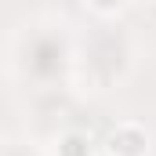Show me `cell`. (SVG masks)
<instances>
[{
	"instance_id": "2",
	"label": "cell",
	"mask_w": 156,
	"mask_h": 156,
	"mask_svg": "<svg viewBox=\"0 0 156 156\" xmlns=\"http://www.w3.org/2000/svg\"><path fill=\"white\" fill-rule=\"evenodd\" d=\"M58 156H91V145L83 134H66L58 142Z\"/></svg>"
},
{
	"instance_id": "3",
	"label": "cell",
	"mask_w": 156,
	"mask_h": 156,
	"mask_svg": "<svg viewBox=\"0 0 156 156\" xmlns=\"http://www.w3.org/2000/svg\"><path fill=\"white\" fill-rule=\"evenodd\" d=\"M98 11H113V7H120V0H91Z\"/></svg>"
},
{
	"instance_id": "1",
	"label": "cell",
	"mask_w": 156,
	"mask_h": 156,
	"mask_svg": "<svg viewBox=\"0 0 156 156\" xmlns=\"http://www.w3.org/2000/svg\"><path fill=\"white\" fill-rule=\"evenodd\" d=\"M105 153L109 156H145L149 153V134L138 123H120L105 142Z\"/></svg>"
}]
</instances>
